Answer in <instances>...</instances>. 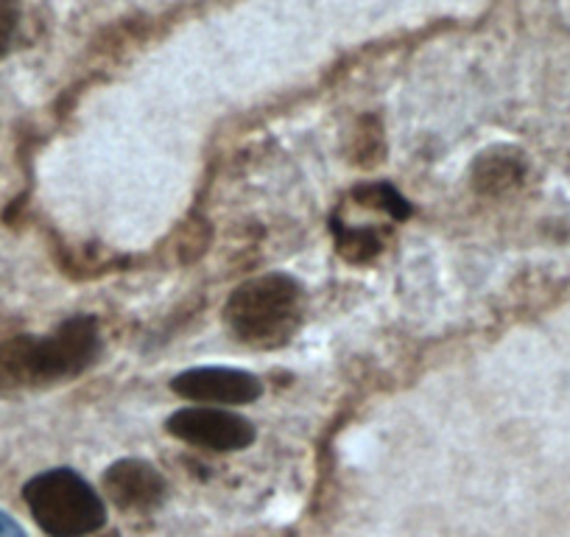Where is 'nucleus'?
Returning a JSON list of instances; mask_svg holds the SVG:
<instances>
[{
    "mask_svg": "<svg viewBox=\"0 0 570 537\" xmlns=\"http://www.w3.org/2000/svg\"><path fill=\"white\" fill-rule=\"evenodd\" d=\"M350 160L361 168H370L375 163H381L383 157V129H381V120L366 115V118L358 120L355 126V135H353V152H350Z\"/></svg>",
    "mask_w": 570,
    "mask_h": 537,
    "instance_id": "1a4fd4ad",
    "label": "nucleus"
},
{
    "mask_svg": "<svg viewBox=\"0 0 570 537\" xmlns=\"http://www.w3.org/2000/svg\"><path fill=\"white\" fill-rule=\"evenodd\" d=\"M23 498L40 529L51 537H87L107 524L101 496L68 468L35 476Z\"/></svg>",
    "mask_w": 570,
    "mask_h": 537,
    "instance_id": "7ed1b4c3",
    "label": "nucleus"
},
{
    "mask_svg": "<svg viewBox=\"0 0 570 537\" xmlns=\"http://www.w3.org/2000/svg\"><path fill=\"white\" fill-rule=\"evenodd\" d=\"M166 431L188 446L218 453L240 451L255 442V426L249 420L218 407L179 409L168 418Z\"/></svg>",
    "mask_w": 570,
    "mask_h": 537,
    "instance_id": "20e7f679",
    "label": "nucleus"
},
{
    "mask_svg": "<svg viewBox=\"0 0 570 537\" xmlns=\"http://www.w3.org/2000/svg\"><path fill=\"white\" fill-rule=\"evenodd\" d=\"M470 179L481 196H501L518 188L523 179V166L509 152H487L473 163Z\"/></svg>",
    "mask_w": 570,
    "mask_h": 537,
    "instance_id": "0eeeda50",
    "label": "nucleus"
},
{
    "mask_svg": "<svg viewBox=\"0 0 570 537\" xmlns=\"http://www.w3.org/2000/svg\"><path fill=\"white\" fill-rule=\"evenodd\" d=\"M355 199H358L364 207H381V211H386L389 216L394 218H409L411 213L409 202H405L392 185H383V183L364 185V188L355 191Z\"/></svg>",
    "mask_w": 570,
    "mask_h": 537,
    "instance_id": "9d476101",
    "label": "nucleus"
},
{
    "mask_svg": "<svg viewBox=\"0 0 570 537\" xmlns=\"http://www.w3.org/2000/svg\"><path fill=\"white\" fill-rule=\"evenodd\" d=\"M333 233H336V250L342 252L344 261L350 263H366L381 252V235L375 230H358L344 227L342 222H333Z\"/></svg>",
    "mask_w": 570,
    "mask_h": 537,
    "instance_id": "6e6552de",
    "label": "nucleus"
},
{
    "mask_svg": "<svg viewBox=\"0 0 570 537\" xmlns=\"http://www.w3.org/2000/svg\"><path fill=\"white\" fill-rule=\"evenodd\" d=\"M171 389L194 403H224V407H244L255 403L263 394V383L252 372L229 370V367H196L171 381Z\"/></svg>",
    "mask_w": 570,
    "mask_h": 537,
    "instance_id": "39448f33",
    "label": "nucleus"
},
{
    "mask_svg": "<svg viewBox=\"0 0 570 537\" xmlns=\"http://www.w3.org/2000/svg\"><path fill=\"white\" fill-rule=\"evenodd\" d=\"M101 336L92 316H70L48 336H14L0 344V392L65 381L96 361Z\"/></svg>",
    "mask_w": 570,
    "mask_h": 537,
    "instance_id": "f257e3e1",
    "label": "nucleus"
},
{
    "mask_svg": "<svg viewBox=\"0 0 570 537\" xmlns=\"http://www.w3.org/2000/svg\"><path fill=\"white\" fill-rule=\"evenodd\" d=\"M303 289L288 275H263L246 281L227 303V325L240 342L255 348L283 344L299 325Z\"/></svg>",
    "mask_w": 570,
    "mask_h": 537,
    "instance_id": "f03ea898",
    "label": "nucleus"
},
{
    "mask_svg": "<svg viewBox=\"0 0 570 537\" xmlns=\"http://www.w3.org/2000/svg\"><path fill=\"white\" fill-rule=\"evenodd\" d=\"M20 26L18 0H0V57L12 48Z\"/></svg>",
    "mask_w": 570,
    "mask_h": 537,
    "instance_id": "9b49d317",
    "label": "nucleus"
},
{
    "mask_svg": "<svg viewBox=\"0 0 570 537\" xmlns=\"http://www.w3.org/2000/svg\"><path fill=\"white\" fill-rule=\"evenodd\" d=\"M104 492L126 512H149L166 501L168 485L155 465L142 459H120L104 473Z\"/></svg>",
    "mask_w": 570,
    "mask_h": 537,
    "instance_id": "423d86ee",
    "label": "nucleus"
},
{
    "mask_svg": "<svg viewBox=\"0 0 570 537\" xmlns=\"http://www.w3.org/2000/svg\"><path fill=\"white\" fill-rule=\"evenodd\" d=\"M0 537H26L23 526H20L12 515L3 512V509H0Z\"/></svg>",
    "mask_w": 570,
    "mask_h": 537,
    "instance_id": "f8f14e48",
    "label": "nucleus"
}]
</instances>
